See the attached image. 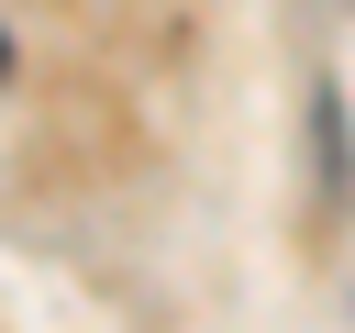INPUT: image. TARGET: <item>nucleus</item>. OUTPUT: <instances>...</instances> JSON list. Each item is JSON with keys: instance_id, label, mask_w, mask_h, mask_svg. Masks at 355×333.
I'll list each match as a JSON object with an SVG mask.
<instances>
[{"instance_id": "f257e3e1", "label": "nucleus", "mask_w": 355, "mask_h": 333, "mask_svg": "<svg viewBox=\"0 0 355 333\" xmlns=\"http://www.w3.org/2000/svg\"><path fill=\"white\" fill-rule=\"evenodd\" d=\"M311 178H322V200H355V133H344V89L333 78L311 89Z\"/></svg>"}]
</instances>
